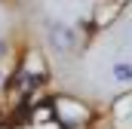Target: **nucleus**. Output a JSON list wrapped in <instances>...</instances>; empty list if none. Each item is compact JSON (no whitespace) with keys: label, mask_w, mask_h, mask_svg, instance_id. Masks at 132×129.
<instances>
[{"label":"nucleus","mask_w":132,"mask_h":129,"mask_svg":"<svg viewBox=\"0 0 132 129\" xmlns=\"http://www.w3.org/2000/svg\"><path fill=\"white\" fill-rule=\"evenodd\" d=\"M59 114H62L65 120H71V123L86 120V108H83V104H77V101H68V98H62V101H59Z\"/></svg>","instance_id":"obj_3"},{"label":"nucleus","mask_w":132,"mask_h":129,"mask_svg":"<svg viewBox=\"0 0 132 129\" xmlns=\"http://www.w3.org/2000/svg\"><path fill=\"white\" fill-rule=\"evenodd\" d=\"M108 77H111L114 83L129 86V83H132V59H117V62H111V68H108Z\"/></svg>","instance_id":"obj_2"},{"label":"nucleus","mask_w":132,"mask_h":129,"mask_svg":"<svg viewBox=\"0 0 132 129\" xmlns=\"http://www.w3.org/2000/svg\"><path fill=\"white\" fill-rule=\"evenodd\" d=\"M46 40H49L52 52L68 55V52H74V49H77L80 34H77V28H74V25H68L65 19H52V22L46 25Z\"/></svg>","instance_id":"obj_1"},{"label":"nucleus","mask_w":132,"mask_h":129,"mask_svg":"<svg viewBox=\"0 0 132 129\" xmlns=\"http://www.w3.org/2000/svg\"><path fill=\"white\" fill-rule=\"evenodd\" d=\"M0 25H3V19H0Z\"/></svg>","instance_id":"obj_5"},{"label":"nucleus","mask_w":132,"mask_h":129,"mask_svg":"<svg viewBox=\"0 0 132 129\" xmlns=\"http://www.w3.org/2000/svg\"><path fill=\"white\" fill-rule=\"evenodd\" d=\"M3 49H6V40H3V37H0V52H3Z\"/></svg>","instance_id":"obj_4"}]
</instances>
